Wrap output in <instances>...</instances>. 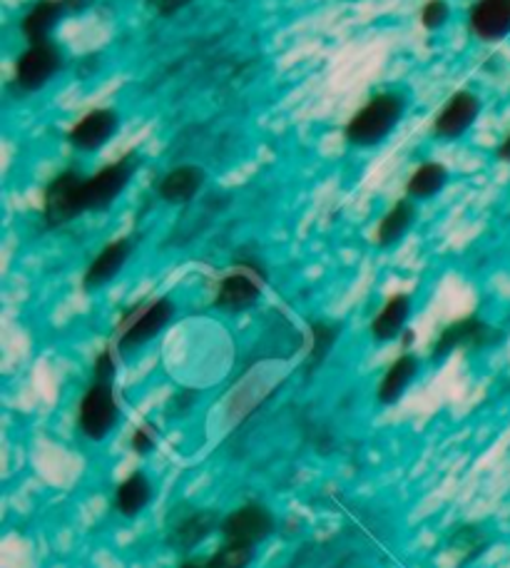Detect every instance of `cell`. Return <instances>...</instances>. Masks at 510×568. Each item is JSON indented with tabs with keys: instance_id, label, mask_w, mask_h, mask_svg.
Segmentation results:
<instances>
[{
	"instance_id": "cell-1",
	"label": "cell",
	"mask_w": 510,
	"mask_h": 568,
	"mask_svg": "<svg viewBox=\"0 0 510 568\" xmlns=\"http://www.w3.org/2000/svg\"><path fill=\"white\" fill-rule=\"evenodd\" d=\"M140 168V158L128 152L125 158L110 162L95 175H83L78 170H63L48 182L43 192V220L45 225L63 227L68 222L78 220L85 212H102L115 202L130 180L135 178Z\"/></svg>"
},
{
	"instance_id": "cell-2",
	"label": "cell",
	"mask_w": 510,
	"mask_h": 568,
	"mask_svg": "<svg viewBox=\"0 0 510 568\" xmlns=\"http://www.w3.org/2000/svg\"><path fill=\"white\" fill-rule=\"evenodd\" d=\"M406 98L401 93H379L356 113L346 125V140L356 148H374L391 135L401 123Z\"/></svg>"
},
{
	"instance_id": "cell-3",
	"label": "cell",
	"mask_w": 510,
	"mask_h": 568,
	"mask_svg": "<svg viewBox=\"0 0 510 568\" xmlns=\"http://www.w3.org/2000/svg\"><path fill=\"white\" fill-rule=\"evenodd\" d=\"M175 317V302L167 297H157L147 304H137L132 307L125 317L120 320L118 327V349L132 352L140 349L157 337V334L167 327L170 320Z\"/></svg>"
},
{
	"instance_id": "cell-4",
	"label": "cell",
	"mask_w": 510,
	"mask_h": 568,
	"mask_svg": "<svg viewBox=\"0 0 510 568\" xmlns=\"http://www.w3.org/2000/svg\"><path fill=\"white\" fill-rule=\"evenodd\" d=\"M120 417V407L115 399V387L112 382H98L85 389L83 399H80L78 409V426L90 442H102L105 436L115 429Z\"/></svg>"
},
{
	"instance_id": "cell-5",
	"label": "cell",
	"mask_w": 510,
	"mask_h": 568,
	"mask_svg": "<svg viewBox=\"0 0 510 568\" xmlns=\"http://www.w3.org/2000/svg\"><path fill=\"white\" fill-rule=\"evenodd\" d=\"M267 282V272L257 262H239L237 270L230 272L220 282L217 294H214V307L222 312H247L259 302L262 287Z\"/></svg>"
},
{
	"instance_id": "cell-6",
	"label": "cell",
	"mask_w": 510,
	"mask_h": 568,
	"mask_svg": "<svg viewBox=\"0 0 510 568\" xmlns=\"http://www.w3.org/2000/svg\"><path fill=\"white\" fill-rule=\"evenodd\" d=\"M63 50H60L53 40L48 43L30 45L23 55L16 60L13 80L20 90L26 93H35V90L45 88L60 70H63Z\"/></svg>"
},
{
	"instance_id": "cell-7",
	"label": "cell",
	"mask_w": 510,
	"mask_h": 568,
	"mask_svg": "<svg viewBox=\"0 0 510 568\" xmlns=\"http://www.w3.org/2000/svg\"><path fill=\"white\" fill-rule=\"evenodd\" d=\"M277 529V521H274V514L264 504H244L239 509H234L222 519L220 534L224 541L232 544H247V546H259L267 541L269 536Z\"/></svg>"
},
{
	"instance_id": "cell-8",
	"label": "cell",
	"mask_w": 510,
	"mask_h": 568,
	"mask_svg": "<svg viewBox=\"0 0 510 568\" xmlns=\"http://www.w3.org/2000/svg\"><path fill=\"white\" fill-rule=\"evenodd\" d=\"M493 342H498L496 329L491 324H486L481 317L471 314V317L451 322L446 329H441V334H438V339L431 347V359L441 362L456 349H483Z\"/></svg>"
},
{
	"instance_id": "cell-9",
	"label": "cell",
	"mask_w": 510,
	"mask_h": 568,
	"mask_svg": "<svg viewBox=\"0 0 510 568\" xmlns=\"http://www.w3.org/2000/svg\"><path fill=\"white\" fill-rule=\"evenodd\" d=\"M222 519L217 511L212 509H192L182 514L180 519L170 526L167 531V546L180 554H190L197 549L200 544L210 539L214 531H220Z\"/></svg>"
},
{
	"instance_id": "cell-10",
	"label": "cell",
	"mask_w": 510,
	"mask_h": 568,
	"mask_svg": "<svg viewBox=\"0 0 510 568\" xmlns=\"http://www.w3.org/2000/svg\"><path fill=\"white\" fill-rule=\"evenodd\" d=\"M120 115L112 108H98L90 110L85 118H80L68 133V142L80 152H98L105 148L118 133Z\"/></svg>"
},
{
	"instance_id": "cell-11",
	"label": "cell",
	"mask_w": 510,
	"mask_h": 568,
	"mask_svg": "<svg viewBox=\"0 0 510 568\" xmlns=\"http://www.w3.org/2000/svg\"><path fill=\"white\" fill-rule=\"evenodd\" d=\"M478 115H481V100L473 93H468V90H458V93H453L451 100H448L441 113H438L434 133L443 140H456L471 130Z\"/></svg>"
},
{
	"instance_id": "cell-12",
	"label": "cell",
	"mask_w": 510,
	"mask_h": 568,
	"mask_svg": "<svg viewBox=\"0 0 510 568\" xmlns=\"http://www.w3.org/2000/svg\"><path fill=\"white\" fill-rule=\"evenodd\" d=\"M468 26L483 43H501L510 36V0H476Z\"/></svg>"
},
{
	"instance_id": "cell-13",
	"label": "cell",
	"mask_w": 510,
	"mask_h": 568,
	"mask_svg": "<svg viewBox=\"0 0 510 568\" xmlns=\"http://www.w3.org/2000/svg\"><path fill=\"white\" fill-rule=\"evenodd\" d=\"M132 255V240L120 237L112 240L110 245L100 250V255L90 262V267L83 275V290L85 292H95L100 287H105L112 280L120 275V270L128 265V260Z\"/></svg>"
},
{
	"instance_id": "cell-14",
	"label": "cell",
	"mask_w": 510,
	"mask_h": 568,
	"mask_svg": "<svg viewBox=\"0 0 510 568\" xmlns=\"http://www.w3.org/2000/svg\"><path fill=\"white\" fill-rule=\"evenodd\" d=\"M207 182V172L197 165H180L175 170H170L165 178L160 180L157 185V195L160 200H165L167 205H187L197 197V192L204 187Z\"/></svg>"
},
{
	"instance_id": "cell-15",
	"label": "cell",
	"mask_w": 510,
	"mask_h": 568,
	"mask_svg": "<svg viewBox=\"0 0 510 568\" xmlns=\"http://www.w3.org/2000/svg\"><path fill=\"white\" fill-rule=\"evenodd\" d=\"M408 314H411V297H408L406 292L391 294V297L386 300V304H384V307L379 310V314H376L374 322H371V337H374V342L386 344V342L399 339L401 334L406 332Z\"/></svg>"
},
{
	"instance_id": "cell-16",
	"label": "cell",
	"mask_w": 510,
	"mask_h": 568,
	"mask_svg": "<svg viewBox=\"0 0 510 568\" xmlns=\"http://www.w3.org/2000/svg\"><path fill=\"white\" fill-rule=\"evenodd\" d=\"M65 16L68 13H65L63 0H38V3L26 13L23 23H20V30H23V36L30 45L48 43L50 33H53Z\"/></svg>"
},
{
	"instance_id": "cell-17",
	"label": "cell",
	"mask_w": 510,
	"mask_h": 568,
	"mask_svg": "<svg viewBox=\"0 0 510 568\" xmlns=\"http://www.w3.org/2000/svg\"><path fill=\"white\" fill-rule=\"evenodd\" d=\"M416 374H418L416 354L404 352L401 357L396 359L389 369H386L379 389H376V399H379V404H384V407H391V404H396L404 397L408 384L414 382Z\"/></svg>"
},
{
	"instance_id": "cell-18",
	"label": "cell",
	"mask_w": 510,
	"mask_h": 568,
	"mask_svg": "<svg viewBox=\"0 0 510 568\" xmlns=\"http://www.w3.org/2000/svg\"><path fill=\"white\" fill-rule=\"evenodd\" d=\"M152 501V481L145 471H132L115 489V511L125 519H135Z\"/></svg>"
},
{
	"instance_id": "cell-19",
	"label": "cell",
	"mask_w": 510,
	"mask_h": 568,
	"mask_svg": "<svg viewBox=\"0 0 510 568\" xmlns=\"http://www.w3.org/2000/svg\"><path fill=\"white\" fill-rule=\"evenodd\" d=\"M414 220H416V207H414L411 197L394 202L391 210L381 217L379 227H376V245H379L381 250L399 245L406 232L411 230Z\"/></svg>"
},
{
	"instance_id": "cell-20",
	"label": "cell",
	"mask_w": 510,
	"mask_h": 568,
	"mask_svg": "<svg viewBox=\"0 0 510 568\" xmlns=\"http://www.w3.org/2000/svg\"><path fill=\"white\" fill-rule=\"evenodd\" d=\"M448 170L441 162H424L421 168L414 170V175L406 182V195L411 200H431L446 187Z\"/></svg>"
},
{
	"instance_id": "cell-21",
	"label": "cell",
	"mask_w": 510,
	"mask_h": 568,
	"mask_svg": "<svg viewBox=\"0 0 510 568\" xmlns=\"http://www.w3.org/2000/svg\"><path fill=\"white\" fill-rule=\"evenodd\" d=\"M341 334V324L334 322H312V349H309V362H306V372H316L329 357L334 349L336 339Z\"/></svg>"
},
{
	"instance_id": "cell-22",
	"label": "cell",
	"mask_w": 510,
	"mask_h": 568,
	"mask_svg": "<svg viewBox=\"0 0 510 568\" xmlns=\"http://www.w3.org/2000/svg\"><path fill=\"white\" fill-rule=\"evenodd\" d=\"M254 561V546L247 544H232L224 541L217 551H214L204 566L207 568H249Z\"/></svg>"
},
{
	"instance_id": "cell-23",
	"label": "cell",
	"mask_w": 510,
	"mask_h": 568,
	"mask_svg": "<svg viewBox=\"0 0 510 568\" xmlns=\"http://www.w3.org/2000/svg\"><path fill=\"white\" fill-rule=\"evenodd\" d=\"M451 544H458V549L468 551V561H471L488 546V536L478 529V526H461V529L453 534Z\"/></svg>"
},
{
	"instance_id": "cell-24",
	"label": "cell",
	"mask_w": 510,
	"mask_h": 568,
	"mask_svg": "<svg viewBox=\"0 0 510 568\" xmlns=\"http://www.w3.org/2000/svg\"><path fill=\"white\" fill-rule=\"evenodd\" d=\"M448 18H451V8H448L446 0H428L421 10V23L426 30L443 28Z\"/></svg>"
},
{
	"instance_id": "cell-25",
	"label": "cell",
	"mask_w": 510,
	"mask_h": 568,
	"mask_svg": "<svg viewBox=\"0 0 510 568\" xmlns=\"http://www.w3.org/2000/svg\"><path fill=\"white\" fill-rule=\"evenodd\" d=\"M157 439H160V434L155 429V424L147 422V424H140L137 429L132 432L130 446H132V452H135L137 456H147L157 446Z\"/></svg>"
},
{
	"instance_id": "cell-26",
	"label": "cell",
	"mask_w": 510,
	"mask_h": 568,
	"mask_svg": "<svg viewBox=\"0 0 510 568\" xmlns=\"http://www.w3.org/2000/svg\"><path fill=\"white\" fill-rule=\"evenodd\" d=\"M115 374H118L115 354H112V349H102L98 354V359H95L93 379H98V382H115Z\"/></svg>"
},
{
	"instance_id": "cell-27",
	"label": "cell",
	"mask_w": 510,
	"mask_h": 568,
	"mask_svg": "<svg viewBox=\"0 0 510 568\" xmlns=\"http://www.w3.org/2000/svg\"><path fill=\"white\" fill-rule=\"evenodd\" d=\"M147 3L157 16L167 18V16H175L177 10H182L185 6H190L192 0H147Z\"/></svg>"
},
{
	"instance_id": "cell-28",
	"label": "cell",
	"mask_w": 510,
	"mask_h": 568,
	"mask_svg": "<svg viewBox=\"0 0 510 568\" xmlns=\"http://www.w3.org/2000/svg\"><path fill=\"white\" fill-rule=\"evenodd\" d=\"M95 0H63L65 6V13L68 16H78V13H85L88 8H93Z\"/></svg>"
},
{
	"instance_id": "cell-29",
	"label": "cell",
	"mask_w": 510,
	"mask_h": 568,
	"mask_svg": "<svg viewBox=\"0 0 510 568\" xmlns=\"http://www.w3.org/2000/svg\"><path fill=\"white\" fill-rule=\"evenodd\" d=\"M496 158L501 160V162H510V133L503 138L501 145H498V150H496Z\"/></svg>"
},
{
	"instance_id": "cell-30",
	"label": "cell",
	"mask_w": 510,
	"mask_h": 568,
	"mask_svg": "<svg viewBox=\"0 0 510 568\" xmlns=\"http://www.w3.org/2000/svg\"><path fill=\"white\" fill-rule=\"evenodd\" d=\"M180 568H207V566H204V561H185Z\"/></svg>"
}]
</instances>
